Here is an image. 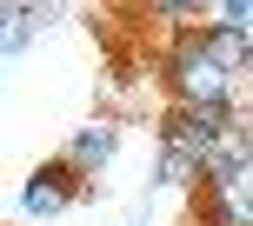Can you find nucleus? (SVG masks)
<instances>
[{
    "mask_svg": "<svg viewBox=\"0 0 253 226\" xmlns=\"http://www.w3.org/2000/svg\"><path fill=\"white\" fill-rule=\"evenodd\" d=\"M167 93H173V107H227L233 100V67L213 60V47H207V34H180L173 47H167V67H160Z\"/></svg>",
    "mask_w": 253,
    "mask_h": 226,
    "instance_id": "obj_1",
    "label": "nucleus"
},
{
    "mask_svg": "<svg viewBox=\"0 0 253 226\" xmlns=\"http://www.w3.org/2000/svg\"><path fill=\"white\" fill-rule=\"evenodd\" d=\"M80 193H87V173H80L67 153H53V160H40L34 173L20 180V213L27 220H60Z\"/></svg>",
    "mask_w": 253,
    "mask_h": 226,
    "instance_id": "obj_2",
    "label": "nucleus"
},
{
    "mask_svg": "<svg viewBox=\"0 0 253 226\" xmlns=\"http://www.w3.org/2000/svg\"><path fill=\"white\" fill-rule=\"evenodd\" d=\"M233 100L227 107H167V120H160V147H180V153H193V160H207V153L220 147V140L233 133Z\"/></svg>",
    "mask_w": 253,
    "mask_h": 226,
    "instance_id": "obj_3",
    "label": "nucleus"
},
{
    "mask_svg": "<svg viewBox=\"0 0 253 226\" xmlns=\"http://www.w3.org/2000/svg\"><path fill=\"white\" fill-rule=\"evenodd\" d=\"M60 153H67V160H74L80 173L93 180V173H100V166H107V160L120 153V120H107V113H93L87 126H74V140H67Z\"/></svg>",
    "mask_w": 253,
    "mask_h": 226,
    "instance_id": "obj_4",
    "label": "nucleus"
},
{
    "mask_svg": "<svg viewBox=\"0 0 253 226\" xmlns=\"http://www.w3.org/2000/svg\"><path fill=\"white\" fill-rule=\"evenodd\" d=\"M160 187H200V160L180 147H160Z\"/></svg>",
    "mask_w": 253,
    "mask_h": 226,
    "instance_id": "obj_5",
    "label": "nucleus"
},
{
    "mask_svg": "<svg viewBox=\"0 0 253 226\" xmlns=\"http://www.w3.org/2000/svg\"><path fill=\"white\" fill-rule=\"evenodd\" d=\"M0 20H7V60H20L27 40H34V20H27V13H7V7H0Z\"/></svg>",
    "mask_w": 253,
    "mask_h": 226,
    "instance_id": "obj_6",
    "label": "nucleus"
},
{
    "mask_svg": "<svg viewBox=\"0 0 253 226\" xmlns=\"http://www.w3.org/2000/svg\"><path fill=\"white\" fill-rule=\"evenodd\" d=\"M27 7H34V0H7V13H27Z\"/></svg>",
    "mask_w": 253,
    "mask_h": 226,
    "instance_id": "obj_7",
    "label": "nucleus"
},
{
    "mask_svg": "<svg viewBox=\"0 0 253 226\" xmlns=\"http://www.w3.org/2000/svg\"><path fill=\"white\" fill-rule=\"evenodd\" d=\"M240 126H247V160H253V120H240Z\"/></svg>",
    "mask_w": 253,
    "mask_h": 226,
    "instance_id": "obj_8",
    "label": "nucleus"
}]
</instances>
